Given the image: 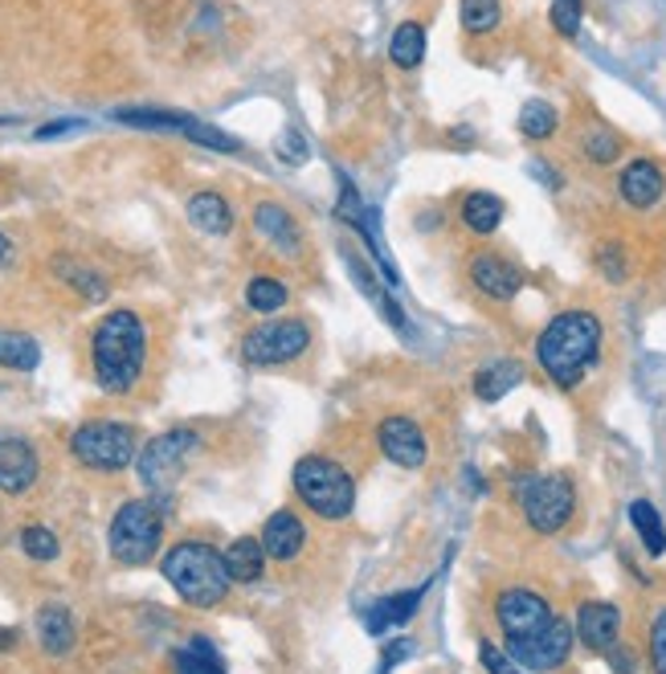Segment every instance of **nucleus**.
<instances>
[{
    "label": "nucleus",
    "mask_w": 666,
    "mask_h": 674,
    "mask_svg": "<svg viewBox=\"0 0 666 674\" xmlns=\"http://www.w3.org/2000/svg\"><path fill=\"white\" fill-rule=\"evenodd\" d=\"M9 258H13V241L0 234V267H9Z\"/></svg>",
    "instance_id": "a18cd8bd"
},
{
    "label": "nucleus",
    "mask_w": 666,
    "mask_h": 674,
    "mask_svg": "<svg viewBox=\"0 0 666 674\" xmlns=\"http://www.w3.org/2000/svg\"><path fill=\"white\" fill-rule=\"evenodd\" d=\"M0 364L13 373H33L42 364V347L25 331H0Z\"/></svg>",
    "instance_id": "c85d7f7f"
},
{
    "label": "nucleus",
    "mask_w": 666,
    "mask_h": 674,
    "mask_svg": "<svg viewBox=\"0 0 666 674\" xmlns=\"http://www.w3.org/2000/svg\"><path fill=\"white\" fill-rule=\"evenodd\" d=\"M164 580L197 610L221 605L233 584L230 568H225V552L197 544V540H185L164 556Z\"/></svg>",
    "instance_id": "7ed1b4c3"
},
{
    "label": "nucleus",
    "mask_w": 666,
    "mask_h": 674,
    "mask_svg": "<svg viewBox=\"0 0 666 674\" xmlns=\"http://www.w3.org/2000/svg\"><path fill=\"white\" fill-rule=\"evenodd\" d=\"M463 225L470 229V234L479 237H491L503 225V213H507V204H503V197H495V192H466L463 197Z\"/></svg>",
    "instance_id": "5701e85b"
},
{
    "label": "nucleus",
    "mask_w": 666,
    "mask_h": 674,
    "mask_svg": "<svg viewBox=\"0 0 666 674\" xmlns=\"http://www.w3.org/2000/svg\"><path fill=\"white\" fill-rule=\"evenodd\" d=\"M254 225H258V234H262L279 253H287V258H295V253L303 250V229H299V221L291 217L282 204L262 201L254 209Z\"/></svg>",
    "instance_id": "a211bd4d"
},
{
    "label": "nucleus",
    "mask_w": 666,
    "mask_h": 674,
    "mask_svg": "<svg viewBox=\"0 0 666 674\" xmlns=\"http://www.w3.org/2000/svg\"><path fill=\"white\" fill-rule=\"evenodd\" d=\"M519 380H524V368L515 360H491L475 373V397H479L482 405H495V401H503Z\"/></svg>",
    "instance_id": "b1692460"
},
{
    "label": "nucleus",
    "mask_w": 666,
    "mask_h": 674,
    "mask_svg": "<svg viewBox=\"0 0 666 674\" xmlns=\"http://www.w3.org/2000/svg\"><path fill=\"white\" fill-rule=\"evenodd\" d=\"M376 441H381L385 458H393V462L405 466V471H421L425 458H430V446H425L421 425L409 422V417H385L381 429H376Z\"/></svg>",
    "instance_id": "2eb2a0df"
},
{
    "label": "nucleus",
    "mask_w": 666,
    "mask_h": 674,
    "mask_svg": "<svg viewBox=\"0 0 666 674\" xmlns=\"http://www.w3.org/2000/svg\"><path fill=\"white\" fill-rule=\"evenodd\" d=\"M609 666H614L618 674H634V654H630V650H618V646H614V650H609Z\"/></svg>",
    "instance_id": "c03bdc74"
},
{
    "label": "nucleus",
    "mask_w": 666,
    "mask_h": 674,
    "mask_svg": "<svg viewBox=\"0 0 666 674\" xmlns=\"http://www.w3.org/2000/svg\"><path fill=\"white\" fill-rule=\"evenodd\" d=\"M78 119H62V123H46V127H37V143H46V140H58V135H66V131H78Z\"/></svg>",
    "instance_id": "37998d69"
},
{
    "label": "nucleus",
    "mask_w": 666,
    "mask_h": 674,
    "mask_svg": "<svg viewBox=\"0 0 666 674\" xmlns=\"http://www.w3.org/2000/svg\"><path fill=\"white\" fill-rule=\"evenodd\" d=\"M188 221L209 237H225L233 229V209L221 192H192L188 197Z\"/></svg>",
    "instance_id": "4be33fe9"
},
{
    "label": "nucleus",
    "mask_w": 666,
    "mask_h": 674,
    "mask_svg": "<svg viewBox=\"0 0 666 674\" xmlns=\"http://www.w3.org/2000/svg\"><path fill=\"white\" fill-rule=\"evenodd\" d=\"M618 197L630 204V209H638V213L654 209V204L666 197L663 164H658V159H651V156L630 159V164L621 168V176H618Z\"/></svg>",
    "instance_id": "ddd939ff"
},
{
    "label": "nucleus",
    "mask_w": 666,
    "mask_h": 674,
    "mask_svg": "<svg viewBox=\"0 0 666 674\" xmlns=\"http://www.w3.org/2000/svg\"><path fill=\"white\" fill-rule=\"evenodd\" d=\"M225 568H230L233 580H258L266 568V548L262 540H254V535H242V540H233L230 548H225Z\"/></svg>",
    "instance_id": "bb28decb"
},
{
    "label": "nucleus",
    "mask_w": 666,
    "mask_h": 674,
    "mask_svg": "<svg viewBox=\"0 0 666 674\" xmlns=\"http://www.w3.org/2000/svg\"><path fill=\"white\" fill-rule=\"evenodd\" d=\"M37 454L25 438L16 434H4L0 429V490L4 495H25L33 483H37Z\"/></svg>",
    "instance_id": "f3484780"
},
{
    "label": "nucleus",
    "mask_w": 666,
    "mask_h": 674,
    "mask_svg": "<svg viewBox=\"0 0 666 674\" xmlns=\"http://www.w3.org/2000/svg\"><path fill=\"white\" fill-rule=\"evenodd\" d=\"M262 548L270 560H295L303 544H307V528H303V519L295 511H274V516L266 519L262 528Z\"/></svg>",
    "instance_id": "6ab92c4d"
},
{
    "label": "nucleus",
    "mask_w": 666,
    "mask_h": 674,
    "mask_svg": "<svg viewBox=\"0 0 666 674\" xmlns=\"http://www.w3.org/2000/svg\"><path fill=\"white\" fill-rule=\"evenodd\" d=\"M479 659L487 666V674H527L519 662L507 654V650H499L495 642H479Z\"/></svg>",
    "instance_id": "58836bf2"
},
{
    "label": "nucleus",
    "mask_w": 666,
    "mask_h": 674,
    "mask_svg": "<svg viewBox=\"0 0 666 674\" xmlns=\"http://www.w3.org/2000/svg\"><path fill=\"white\" fill-rule=\"evenodd\" d=\"M388 58H393V66H401V70H418L425 62V29H421L418 21L397 25L393 42H388Z\"/></svg>",
    "instance_id": "cd10ccee"
},
{
    "label": "nucleus",
    "mask_w": 666,
    "mask_h": 674,
    "mask_svg": "<svg viewBox=\"0 0 666 674\" xmlns=\"http://www.w3.org/2000/svg\"><path fill=\"white\" fill-rule=\"evenodd\" d=\"M201 446L197 429H172V434H160L152 438V446L140 454V478L143 486L152 490H172L180 471H185V458Z\"/></svg>",
    "instance_id": "9d476101"
},
{
    "label": "nucleus",
    "mask_w": 666,
    "mask_h": 674,
    "mask_svg": "<svg viewBox=\"0 0 666 674\" xmlns=\"http://www.w3.org/2000/svg\"><path fill=\"white\" fill-rule=\"evenodd\" d=\"M58 267L70 270V274H62V279H66L70 286H78V291H82L86 298H94V303H98V298H107V286H103V279H98V274H91V270L74 267V262H66V258H58Z\"/></svg>",
    "instance_id": "4c0bfd02"
},
{
    "label": "nucleus",
    "mask_w": 666,
    "mask_h": 674,
    "mask_svg": "<svg viewBox=\"0 0 666 674\" xmlns=\"http://www.w3.org/2000/svg\"><path fill=\"white\" fill-rule=\"evenodd\" d=\"M576 638L593 654H609L621 638V610L614 601H585L576 610Z\"/></svg>",
    "instance_id": "dca6fc26"
},
{
    "label": "nucleus",
    "mask_w": 666,
    "mask_h": 674,
    "mask_svg": "<svg viewBox=\"0 0 666 674\" xmlns=\"http://www.w3.org/2000/svg\"><path fill=\"white\" fill-rule=\"evenodd\" d=\"M409 654H413V642H409V638H397V642H388L385 650H381V671H376V674H388L401 659H409Z\"/></svg>",
    "instance_id": "79ce46f5"
},
{
    "label": "nucleus",
    "mask_w": 666,
    "mask_h": 674,
    "mask_svg": "<svg viewBox=\"0 0 666 674\" xmlns=\"http://www.w3.org/2000/svg\"><path fill=\"white\" fill-rule=\"evenodd\" d=\"M466 33H491L503 21V4L499 0H463L458 4Z\"/></svg>",
    "instance_id": "f704fd0d"
},
{
    "label": "nucleus",
    "mask_w": 666,
    "mask_h": 674,
    "mask_svg": "<svg viewBox=\"0 0 666 674\" xmlns=\"http://www.w3.org/2000/svg\"><path fill=\"white\" fill-rule=\"evenodd\" d=\"M115 123H127V127H148V131H176V135H188L192 143H201V147H213V152H237L242 143L225 135L221 127L213 123H201V119H192L185 110H140V107H124L115 110Z\"/></svg>",
    "instance_id": "1a4fd4ad"
},
{
    "label": "nucleus",
    "mask_w": 666,
    "mask_h": 674,
    "mask_svg": "<svg viewBox=\"0 0 666 674\" xmlns=\"http://www.w3.org/2000/svg\"><path fill=\"white\" fill-rule=\"evenodd\" d=\"M630 523H634V532L642 535V548L651 552V556H663L666 528H663V519H658V511H654V502H646V499L630 502Z\"/></svg>",
    "instance_id": "c756f323"
},
{
    "label": "nucleus",
    "mask_w": 666,
    "mask_h": 674,
    "mask_svg": "<svg viewBox=\"0 0 666 674\" xmlns=\"http://www.w3.org/2000/svg\"><path fill=\"white\" fill-rule=\"evenodd\" d=\"M160 535H164V519H160L155 502H124L119 516L110 519V556L127 568H140L160 552Z\"/></svg>",
    "instance_id": "39448f33"
},
{
    "label": "nucleus",
    "mask_w": 666,
    "mask_h": 674,
    "mask_svg": "<svg viewBox=\"0 0 666 674\" xmlns=\"http://www.w3.org/2000/svg\"><path fill=\"white\" fill-rule=\"evenodd\" d=\"M37 638L46 646V654H66L74 646V617L62 605H46L37 613Z\"/></svg>",
    "instance_id": "393cba45"
},
{
    "label": "nucleus",
    "mask_w": 666,
    "mask_h": 674,
    "mask_svg": "<svg viewBox=\"0 0 666 674\" xmlns=\"http://www.w3.org/2000/svg\"><path fill=\"white\" fill-rule=\"evenodd\" d=\"M425 589L430 584H418L413 593H397V596H385L381 605H372L369 613H364V626H369V634H376V638H385L388 629L405 626L413 613H418L421 596H425Z\"/></svg>",
    "instance_id": "412c9836"
},
{
    "label": "nucleus",
    "mask_w": 666,
    "mask_h": 674,
    "mask_svg": "<svg viewBox=\"0 0 666 674\" xmlns=\"http://www.w3.org/2000/svg\"><path fill=\"white\" fill-rule=\"evenodd\" d=\"M651 662H654V674H666V610L654 617L651 626Z\"/></svg>",
    "instance_id": "ea45409f"
},
{
    "label": "nucleus",
    "mask_w": 666,
    "mask_h": 674,
    "mask_svg": "<svg viewBox=\"0 0 666 674\" xmlns=\"http://www.w3.org/2000/svg\"><path fill=\"white\" fill-rule=\"evenodd\" d=\"M466 274H470V283L479 286L482 295L495 298V303H512V298L524 291V274H519V267L507 262L503 253H491V250L475 253L470 267H466Z\"/></svg>",
    "instance_id": "4468645a"
},
{
    "label": "nucleus",
    "mask_w": 666,
    "mask_h": 674,
    "mask_svg": "<svg viewBox=\"0 0 666 674\" xmlns=\"http://www.w3.org/2000/svg\"><path fill=\"white\" fill-rule=\"evenodd\" d=\"M343 262H348V270H352V283L360 286V295L369 298L372 307H376V311L385 315L388 328H393V331H409V319H405V311H401V307H397V298L388 295L385 286H381V283H376V279H372V270L364 267V262H360V253L343 246Z\"/></svg>",
    "instance_id": "aec40b11"
},
{
    "label": "nucleus",
    "mask_w": 666,
    "mask_h": 674,
    "mask_svg": "<svg viewBox=\"0 0 666 674\" xmlns=\"http://www.w3.org/2000/svg\"><path fill=\"white\" fill-rule=\"evenodd\" d=\"M172 671L176 674H225V662H221L218 646L209 638H192L188 646H180L172 654Z\"/></svg>",
    "instance_id": "a878e982"
},
{
    "label": "nucleus",
    "mask_w": 666,
    "mask_h": 674,
    "mask_svg": "<svg viewBox=\"0 0 666 674\" xmlns=\"http://www.w3.org/2000/svg\"><path fill=\"white\" fill-rule=\"evenodd\" d=\"M70 450L91 471H103V474L124 471L127 462L136 458V429L119 422H91L82 425V429H74Z\"/></svg>",
    "instance_id": "423d86ee"
},
{
    "label": "nucleus",
    "mask_w": 666,
    "mask_h": 674,
    "mask_svg": "<svg viewBox=\"0 0 666 674\" xmlns=\"http://www.w3.org/2000/svg\"><path fill=\"white\" fill-rule=\"evenodd\" d=\"M279 156L287 159V164H303V159H307L311 152H307V143H303V135L287 127V131L279 135Z\"/></svg>",
    "instance_id": "a19ab883"
},
{
    "label": "nucleus",
    "mask_w": 666,
    "mask_h": 674,
    "mask_svg": "<svg viewBox=\"0 0 666 674\" xmlns=\"http://www.w3.org/2000/svg\"><path fill=\"white\" fill-rule=\"evenodd\" d=\"M581 152H585L589 164L609 168V164L621 156V140L609 131V127H593V131H585V140H581Z\"/></svg>",
    "instance_id": "72a5a7b5"
},
{
    "label": "nucleus",
    "mask_w": 666,
    "mask_h": 674,
    "mask_svg": "<svg viewBox=\"0 0 666 674\" xmlns=\"http://www.w3.org/2000/svg\"><path fill=\"white\" fill-rule=\"evenodd\" d=\"M605 328L593 311H560L536 340V364L557 389H576L601 356Z\"/></svg>",
    "instance_id": "f257e3e1"
},
{
    "label": "nucleus",
    "mask_w": 666,
    "mask_h": 674,
    "mask_svg": "<svg viewBox=\"0 0 666 674\" xmlns=\"http://www.w3.org/2000/svg\"><path fill=\"white\" fill-rule=\"evenodd\" d=\"M311 347V328L303 319H270L262 328L246 331L242 340V360L254 368H270V364H291Z\"/></svg>",
    "instance_id": "6e6552de"
},
{
    "label": "nucleus",
    "mask_w": 666,
    "mask_h": 674,
    "mask_svg": "<svg viewBox=\"0 0 666 674\" xmlns=\"http://www.w3.org/2000/svg\"><path fill=\"white\" fill-rule=\"evenodd\" d=\"M291 483H295L299 499L324 519H343L357 502V486L340 462H331V458H303L291 474Z\"/></svg>",
    "instance_id": "20e7f679"
},
{
    "label": "nucleus",
    "mask_w": 666,
    "mask_h": 674,
    "mask_svg": "<svg viewBox=\"0 0 666 674\" xmlns=\"http://www.w3.org/2000/svg\"><path fill=\"white\" fill-rule=\"evenodd\" d=\"M94 380L103 392L136 389L148 360V328L136 311H110L91 335Z\"/></svg>",
    "instance_id": "f03ea898"
},
{
    "label": "nucleus",
    "mask_w": 666,
    "mask_h": 674,
    "mask_svg": "<svg viewBox=\"0 0 666 674\" xmlns=\"http://www.w3.org/2000/svg\"><path fill=\"white\" fill-rule=\"evenodd\" d=\"M287 286L279 283V279H254V283L246 286V303L254 307L258 315H274V311H282L287 307Z\"/></svg>",
    "instance_id": "473e14b6"
},
{
    "label": "nucleus",
    "mask_w": 666,
    "mask_h": 674,
    "mask_svg": "<svg viewBox=\"0 0 666 674\" xmlns=\"http://www.w3.org/2000/svg\"><path fill=\"white\" fill-rule=\"evenodd\" d=\"M573 638H576V629L557 617V622L544 626L540 634L519 638V642H507V654H512L527 674H552L569 662V654H573Z\"/></svg>",
    "instance_id": "9b49d317"
},
{
    "label": "nucleus",
    "mask_w": 666,
    "mask_h": 674,
    "mask_svg": "<svg viewBox=\"0 0 666 674\" xmlns=\"http://www.w3.org/2000/svg\"><path fill=\"white\" fill-rule=\"evenodd\" d=\"M560 127V115L552 103H544V98H531V103H524V110H519V131H524L527 140H552Z\"/></svg>",
    "instance_id": "7c9ffc66"
},
{
    "label": "nucleus",
    "mask_w": 666,
    "mask_h": 674,
    "mask_svg": "<svg viewBox=\"0 0 666 674\" xmlns=\"http://www.w3.org/2000/svg\"><path fill=\"white\" fill-rule=\"evenodd\" d=\"M519 502H524L527 523L540 535H557L569 519H573L576 507V490L564 474H536L527 478L524 490H519Z\"/></svg>",
    "instance_id": "0eeeda50"
},
{
    "label": "nucleus",
    "mask_w": 666,
    "mask_h": 674,
    "mask_svg": "<svg viewBox=\"0 0 666 674\" xmlns=\"http://www.w3.org/2000/svg\"><path fill=\"white\" fill-rule=\"evenodd\" d=\"M21 548L30 552L33 560H54L58 556V535L49 532V528H42V523H33V528L21 532Z\"/></svg>",
    "instance_id": "e433bc0d"
},
{
    "label": "nucleus",
    "mask_w": 666,
    "mask_h": 674,
    "mask_svg": "<svg viewBox=\"0 0 666 674\" xmlns=\"http://www.w3.org/2000/svg\"><path fill=\"white\" fill-rule=\"evenodd\" d=\"M581 13H585V0H552V9H548L552 29L560 37H576L581 33Z\"/></svg>",
    "instance_id": "c9c22d12"
},
{
    "label": "nucleus",
    "mask_w": 666,
    "mask_h": 674,
    "mask_svg": "<svg viewBox=\"0 0 666 674\" xmlns=\"http://www.w3.org/2000/svg\"><path fill=\"white\" fill-rule=\"evenodd\" d=\"M593 267H597V274H601L605 283H614V286L630 279V258H626L621 241H614V237H605L601 246L593 250Z\"/></svg>",
    "instance_id": "2f4dec72"
},
{
    "label": "nucleus",
    "mask_w": 666,
    "mask_h": 674,
    "mask_svg": "<svg viewBox=\"0 0 666 674\" xmlns=\"http://www.w3.org/2000/svg\"><path fill=\"white\" fill-rule=\"evenodd\" d=\"M495 622L507 642H519V638H531L544 626H552L557 613H552V605L540 593H531V589H503L495 601Z\"/></svg>",
    "instance_id": "f8f14e48"
}]
</instances>
